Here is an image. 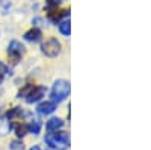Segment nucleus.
<instances>
[{"label": "nucleus", "instance_id": "20e7f679", "mask_svg": "<svg viewBox=\"0 0 151 150\" xmlns=\"http://www.w3.org/2000/svg\"><path fill=\"white\" fill-rule=\"evenodd\" d=\"M60 49H62V44L58 41V38H48L42 43L41 46V50L42 53L48 58H55L60 53Z\"/></svg>", "mask_w": 151, "mask_h": 150}, {"label": "nucleus", "instance_id": "f257e3e1", "mask_svg": "<svg viewBox=\"0 0 151 150\" xmlns=\"http://www.w3.org/2000/svg\"><path fill=\"white\" fill-rule=\"evenodd\" d=\"M45 144L53 150H65L70 147V135L67 132H48L44 138Z\"/></svg>", "mask_w": 151, "mask_h": 150}, {"label": "nucleus", "instance_id": "9b49d317", "mask_svg": "<svg viewBox=\"0 0 151 150\" xmlns=\"http://www.w3.org/2000/svg\"><path fill=\"white\" fill-rule=\"evenodd\" d=\"M59 30H60V33H62V35L70 36V33H71V23H70V20H68V18H67V20L59 21Z\"/></svg>", "mask_w": 151, "mask_h": 150}, {"label": "nucleus", "instance_id": "1a4fd4ad", "mask_svg": "<svg viewBox=\"0 0 151 150\" xmlns=\"http://www.w3.org/2000/svg\"><path fill=\"white\" fill-rule=\"evenodd\" d=\"M41 36H42V32L38 29V28H32L29 29L26 33H24V40L29 41V43H38L41 40Z\"/></svg>", "mask_w": 151, "mask_h": 150}, {"label": "nucleus", "instance_id": "423d86ee", "mask_svg": "<svg viewBox=\"0 0 151 150\" xmlns=\"http://www.w3.org/2000/svg\"><path fill=\"white\" fill-rule=\"evenodd\" d=\"M36 111H38V114H41V115H50L56 111V103L53 100H45V102H41L38 105Z\"/></svg>", "mask_w": 151, "mask_h": 150}, {"label": "nucleus", "instance_id": "0eeeda50", "mask_svg": "<svg viewBox=\"0 0 151 150\" xmlns=\"http://www.w3.org/2000/svg\"><path fill=\"white\" fill-rule=\"evenodd\" d=\"M70 11L68 9H58V8H53L48 11V20L53 21V23H59L62 21V18L64 17H68Z\"/></svg>", "mask_w": 151, "mask_h": 150}, {"label": "nucleus", "instance_id": "6e6552de", "mask_svg": "<svg viewBox=\"0 0 151 150\" xmlns=\"http://www.w3.org/2000/svg\"><path fill=\"white\" fill-rule=\"evenodd\" d=\"M62 128H64V120L58 118V117L50 118V120L47 121V124H45L47 132H58V130H60Z\"/></svg>", "mask_w": 151, "mask_h": 150}, {"label": "nucleus", "instance_id": "f8f14e48", "mask_svg": "<svg viewBox=\"0 0 151 150\" xmlns=\"http://www.w3.org/2000/svg\"><path fill=\"white\" fill-rule=\"evenodd\" d=\"M41 130V123L40 120H32L30 123H27V132L29 133H33V135H38Z\"/></svg>", "mask_w": 151, "mask_h": 150}, {"label": "nucleus", "instance_id": "f3484780", "mask_svg": "<svg viewBox=\"0 0 151 150\" xmlns=\"http://www.w3.org/2000/svg\"><path fill=\"white\" fill-rule=\"evenodd\" d=\"M45 3H47L48 9H53V8H58V5L60 3V0H45Z\"/></svg>", "mask_w": 151, "mask_h": 150}, {"label": "nucleus", "instance_id": "ddd939ff", "mask_svg": "<svg viewBox=\"0 0 151 150\" xmlns=\"http://www.w3.org/2000/svg\"><path fill=\"white\" fill-rule=\"evenodd\" d=\"M15 133H17L18 138H21V136H24L26 133H29L27 132V124H17L15 126Z\"/></svg>", "mask_w": 151, "mask_h": 150}, {"label": "nucleus", "instance_id": "f03ea898", "mask_svg": "<svg viewBox=\"0 0 151 150\" xmlns=\"http://www.w3.org/2000/svg\"><path fill=\"white\" fill-rule=\"evenodd\" d=\"M70 82L65 80V79H59L53 83L52 86V91H50V94H52V100L55 103H59L62 102V100H65L68 96H70Z\"/></svg>", "mask_w": 151, "mask_h": 150}, {"label": "nucleus", "instance_id": "a211bd4d", "mask_svg": "<svg viewBox=\"0 0 151 150\" xmlns=\"http://www.w3.org/2000/svg\"><path fill=\"white\" fill-rule=\"evenodd\" d=\"M29 150H41V149H40V146H33V147L29 149Z\"/></svg>", "mask_w": 151, "mask_h": 150}, {"label": "nucleus", "instance_id": "9d476101", "mask_svg": "<svg viewBox=\"0 0 151 150\" xmlns=\"http://www.w3.org/2000/svg\"><path fill=\"white\" fill-rule=\"evenodd\" d=\"M24 115H27V112H24L21 108H12V109H9V111L6 112V118H8L9 121L15 120V118H18V117H24Z\"/></svg>", "mask_w": 151, "mask_h": 150}, {"label": "nucleus", "instance_id": "2eb2a0df", "mask_svg": "<svg viewBox=\"0 0 151 150\" xmlns=\"http://www.w3.org/2000/svg\"><path fill=\"white\" fill-rule=\"evenodd\" d=\"M30 86H32L30 83H27L26 86H23V88L18 91V99H21V97L24 99V97H26V94H27V93H29V90H30Z\"/></svg>", "mask_w": 151, "mask_h": 150}, {"label": "nucleus", "instance_id": "39448f33", "mask_svg": "<svg viewBox=\"0 0 151 150\" xmlns=\"http://www.w3.org/2000/svg\"><path fill=\"white\" fill-rule=\"evenodd\" d=\"M45 91H47L45 86H42V85H32L29 93L24 97V100H26L27 103H36L45 96Z\"/></svg>", "mask_w": 151, "mask_h": 150}, {"label": "nucleus", "instance_id": "7ed1b4c3", "mask_svg": "<svg viewBox=\"0 0 151 150\" xmlns=\"http://www.w3.org/2000/svg\"><path fill=\"white\" fill-rule=\"evenodd\" d=\"M26 53V47H24L20 41L17 40H12L8 46V56L9 59L14 62V64H17V62L23 58V55Z\"/></svg>", "mask_w": 151, "mask_h": 150}, {"label": "nucleus", "instance_id": "dca6fc26", "mask_svg": "<svg viewBox=\"0 0 151 150\" xmlns=\"http://www.w3.org/2000/svg\"><path fill=\"white\" fill-rule=\"evenodd\" d=\"M9 147H11L12 150H23V149H24V144H23L21 141H12Z\"/></svg>", "mask_w": 151, "mask_h": 150}, {"label": "nucleus", "instance_id": "4468645a", "mask_svg": "<svg viewBox=\"0 0 151 150\" xmlns=\"http://www.w3.org/2000/svg\"><path fill=\"white\" fill-rule=\"evenodd\" d=\"M6 74H8V67L3 64V62H0V83L3 82V79H5Z\"/></svg>", "mask_w": 151, "mask_h": 150}]
</instances>
